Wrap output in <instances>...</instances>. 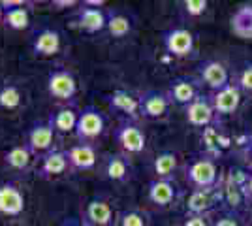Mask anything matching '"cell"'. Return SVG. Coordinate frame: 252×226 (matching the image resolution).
Returning a JSON list of instances; mask_svg holds the SVG:
<instances>
[{"instance_id": "6", "label": "cell", "mask_w": 252, "mask_h": 226, "mask_svg": "<svg viewBox=\"0 0 252 226\" xmlns=\"http://www.w3.org/2000/svg\"><path fill=\"white\" fill-rule=\"evenodd\" d=\"M47 93L59 102H70L77 95V79L68 68H55L47 75Z\"/></svg>"}, {"instance_id": "34", "label": "cell", "mask_w": 252, "mask_h": 226, "mask_svg": "<svg viewBox=\"0 0 252 226\" xmlns=\"http://www.w3.org/2000/svg\"><path fill=\"white\" fill-rule=\"evenodd\" d=\"M51 6L55 10H68V8L81 6V2H77V0H53Z\"/></svg>"}, {"instance_id": "11", "label": "cell", "mask_w": 252, "mask_h": 226, "mask_svg": "<svg viewBox=\"0 0 252 226\" xmlns=\"http://www.w3.org/2000/svg\"><path fill=\"white\" fill-rule=\"evenodd\" d=\"M74 25L85 34L104 32L107 27V11L102 8H91L81 2L74 17Z\"/></svg>"}, {"instance_id": "17", "label": "cell", "mask_w": 252, "mask_h": 226, "mask_svg": "<svg viewBox=\"0 0 252 226\" xmlns=\"http://www.w3.org/2000/svg\"><path fill=\"white\" fill-rule=\"evenodd\" d=\"M107 102H109V108L125 115V119H130V121H139L141 119V106H139V97H136L134 93L126 91V89H115L109 97H107Z\"/></svg>"}, {"instance_id": "21", "label": "cell", "mask_w": 252, "mask_h": 226, "mask_svg": "<svg viewBox=\"0 0 252 226\" xmlns=\"http://www.w3.org/2000/svg\"><path fill=\"white\" fill-rule=\"evenodd\" d=\"M68 168H70V162H68L66 151L51 149L40 159L38 177H42V179H53V177H59V175L66 173Z\"/></svg>"}, {"instance_id": "9", "label": "cell", "mask_w": 252, "mask_h": 226, "mask_svg": "<svg viewBox=\"0 0 252 226\" xmlns=\"http://www.w3.org/2000/svg\"><path fill=\"white\" fill-rule=\"evenodd\" d=\"M169 102L171 106H181V108H187L190 106L196 98L200 97V81L194 79V77H189V75H181V77H175L171 83H169L168 91Z\"/></svg>"}, {"instance_id": "29", "label": "cell", "mask_w": 252, "mask_h": 226, "mask_svg": "<svg viewBox=\"0 0 252 226\" xmlns=\"http://www.w3.org/2000/svg\"><path fill=\"white\" fill-rule=\"evenodd\" d=\"M23 104L21 89L13 83H4L0 87V109H17Z\"/></svg>"}, {"instance_id": "16", "label": "cell", "mask_w": 252, "mask_h": 226, "mask_svg": "<svg viewBox=\"0 0 252 226\" xmlns=\"http://www.w3.org/2000/svg\"><path fill=\"white\" fill-rule=\"evenodd\" d=\"M139 106H141V117L158 121V119L168 117L171 102L168 95L162 91H145L139 97Z\"/></svg>"}, {"instance_id": "40", "label": "cell", "mask_w": 252, "mask_h": 226, "mask_svg": "<svg viewBox=\"0 0 252 226\" xmlns=\"http://www.w3.org/2000/svg\"><path fill=\"white\" fill-rule=\"evenodd\" d=\"M251 155H252V141H251Z\"/></svg>"}, {"instance_id": "15", "label": "cell", "mask_w": 252, "mask_h": 226, "mask_svg": "<svg viewBox=\"0 0 252 226\" xmlns=\"http://www.w3.org/2000/svg\"><path fill=\"white\" fill-rule=\"evenodd\" d=\"M198 72H200V81L205 87H209L211 93H217V91H220V89H224V87H228L231 83L230 70L220 61L209 59V61L201 63Z\"/></svg>"}, {"instance_id": "25", "label": "cell", "mask_w": 252, "mask_h": 226, "mask_svg": "<svg viewBox=\"0 0 252 226\" xmlns=\"http://www.w3.org/2000/svg\"><path fill=\"white\" fill-rule=\"evenodd\" d=\"M231 32L241 40H252V4L241 6L233 11L230 19Z\"/></svg>"}, {"instance_id": "5", "label": "cell", "mask_w": 252, "mask_h": 226, "mask_svg": "<svg viewBox=\"0 0 252 226\" xmlns=\"http://www.w3.org/2000/svg\"><path fill=\"white\" fill-rule=\"evenodd\" d=\"M185 205H187L189 215H213L215 209L222 205L220 183L213 189H192Z\"/></svg>"}, {"instance_id": "27", "label": "cell", "mask_w": 252, "mask_h": 226, "mask_svg": "<svg viewBox=\"0 0 252 226\" xmlns=\"http://www.w3.org/2000/svg\"><path fill=\"white\" fill-rule=\"evenodd\" d=\"M4 25L11 31H27L31 27V13L25 6L8 8L4 15Z\"/></svg>"}, {"instance_id": "38", "label": "cell", "mask_w": 252, "mask_h": 226, "mask_svg": "<svg viewBox=\"0 0 252 226\" xmlns=\"http://www.w3.org/2000/svg\"><path fill=\"white\" fill-rule=\"evenodd\" d=\"M4 15H6V10H4L2 4H0V23H4Z\"/></svg>"}, {"instance_id": "24", "label": "cell", "mask_w": 252, "mask_h": 226, "mask_svg": "<svg viewBox=\"0 0 252 226\" xmlns=\"http://www.w3.org/2000/svg\"><path fill=\"white\" fill-rule=\"evenodd\" d=\"M179 168V157L173 151H160L153 159L155 179H173Z\"/></svg>"}, {"instance_id": "4", "label": "cell", "mask_w": 252, "mask_h": 226, "mask_svg": "<svg viewBox=\"0 0 252 226\" xmlns=\"http://www.w3.org/2000/svg\"><path fill=\"white\" fill-rule=\"evenodd\" d=\"M185 196L183 189L173 179H153L147 187V200L158 209L175 207Z\"/></svg>"}, {"instance_id": "8", "label": "cell", "mask_w": 252, "mask_h": 226, "mask_svg": "<svg viewBox=\"0 0 252 226\" xmlns=\"http://www.w3.org/2000/svg\"><path fill=\"white\" fill-rule=\"evenodd\" d=\"M185 119L194 129H211L219 121V115L213 108L209 95H200L190 106H187L185 108Z\"/></svg>"}, {"instance_id": "12", "label": "cell", "mask_w": 252, "mask_h": 226, "mask_svg": "<svg viewBox=\"0 0 252 226\" xmlns=\"http://www.w3.org/2000/svg\"><path fill=\"white\" fill-rule=\"evenodd\" d=\"M55 141V129L49 121H36L32 123L27 132V147L32 151V155H45L49 153Z\"/></svg>"}, {"instance_id": "3", "label": "cell", "mask_w": 252, "mask_h": 226, "mask_svg": "<svg viewBox=\"0 0 252 226\" xmlns=\"http://www.w3.org/2000/svg\"><path fill=\"white\" fill-rule=\"evenodd\" d=\"M115 140L126 157L128 155H141L147 147L145 130L137 125V121H130V119H123L117 125Z\"/></svg>"}, {"instance_id": "26", "label": "cell", "mask_w": 252, "mask_h": 226, "mask_svg": "<svg viewBox=\"0 0 252 226\" xmlns=\"http://www.w3.org/2000/svg\"><path fill=\"white\" fill-rule=\"evenodd\" d=\"M32 151L27 147V143L23 145H13L11 149L4 153V164L11 170H27L32 162Z\"/></svg>"}, {"instance_id": "13", "label": "cell", "mask_w": 252, "mask_h": 226, "mask_svg": "<svg viewBox=\"0 0 252 226\" xmlns=\"http://www.w3.org/2000/svg\"><path fill=\"white\" fill-rule=\"evenodd\" d=\"M81 221L85 226H113L117 221L111 204L104 198H93L89 200L83 209Z\"/></svg>"}, {"instance_id": "36", "label": "cell", "mask_w": 252, "mask_h": 226, "mask_svg": "<svg viewBox=\"0 0 252 226\" xmlns=\"http://www.w3.org/2000/svg\"><path fill=\"white\" fill-rule=\"evenodd\" d=\"M83 4L91 6V8H102V6H105L104 0H83Z\"/></svg>"}, {"instance_id": "22", "label": "cell", "mask_w": 252, "mask_h": 226, "mask_svg": "<svg viewBox=\"0 0 252 226\" xmlns=\"http://www.w3.org/2000/svg\"><path fill=\"white\" fill-rule=\"evenodd\" d=\"M107 34L115 40H123L134 31V19L123 10H107Z\"/></svg>"}, {"instance_id": "14", "label": "cell", "mask_w": 252, "mask_h": 226, "mask_svg": "<svg viewBox=\"0 0 252 226\" xmlns=\"http://www.w3.org/2000/svg\"><path fill=\"white\" fill-rule=\"evenodd\" d=\"M211 102L213 108L217 111L219 117H226V115H233L243 102V91L235 83H230L217 93H211Z\"/></svg>"}, {"instance_id": "39", "label": "cell", "mask_w": 252, "mask_h": 226, "mask_svg": "<svg viewBox=\"0 0 252 226\" xmlns=\"http://www.w3.org/2000/svg\"><path fill=\"white\" fill-rule=\"evenodd\" d=\"M249 215H251V221H252V204L249 205Z\"/></svg>"}, {"instance_id": "41", "label": "cell", "mask_w": 252, "mask_h": 226, "mask_svg": "<svg viewBox=\"0 0 252 226\" xmlns=\"http://www.w3.org/2000/svg\"><path fill=\"white\" fill-rule=\"evenodd\" d=\"M175 226H179V225H175Z\"/></svg>"}, {"instance_id": "18", "label": "cell", "mask_w": 252, "mask_h": 226, "mask_svg": "<svg viewBox=\"0 0 252 226\" xmlns=\"http://www.w3.org/2000/svg\"><path fill=\"white\" fill-rule=\"evenodd\" d=\"M25 194L13 183H0V215L19 217L25 211Z\"/></svg>"}, {"instance_id": "20", "label": "cell", "mask_w": 252, "mask_h": 226, "mask_svg": "<svg viewBox=\"0 0 252 226\" xmlns=\"http://www.w3.org/2000/svg\"><path fill=\"white\" fill-rule=\"evenodd\" d=\"M102 172H104L105 179H109L113 183H126L132 179V164L126 155L111 153L104 159Z\"/></svg>"}, {"instance_id": "35", "label": "cell", "mask_w": 252, "mask_h": 226, "mask_svg": "<svg viewBox=\"0 0 252 226\" xmlns=\"http://www.w3.org/2000/svg\"><path fill=\"white\" fill-rule=\"evenodd\" d=\"M245 196H247L249 204H252V173L249 175V179H247V183H245Z\"/></svg>"}, {"instance_id": "28", "label": "cell", "mask_w": 252, "mask_h": 226, "mask_svg": "<svg viewBox=\"0 0 252 226\" xmlns=\"http://www.w3.org/2000/svg\"><path fill=\"white\" fill-rule=\"evenodd\" d=\"M115 226H151V215L143 209L130 207L117 215Z\"/></svg>"}, {"instance_id": "37", "label": "cell", "mask_w": 252, "mask_h": 226, "mask_svg": "<svg viewBox=\"0 0 252 226\" xmlns=\"http://www.w3.org/2000/svg\"><path fill=\"white\" fill-rule=\"evenodd\" d=\"M61 226H85V223L79 221V219H66Z\"/></svg>"}, {"instance_id": "10", "label": "cell", "mask_w": 252, "mask_h": 226, "mask_svg": "<svg viewBox=\"0 0 252 226\" xmlns=\"http://www.w3.org/2000/svg\"><path fill=\"white\" fill-rule=\"evenodd\" d=\"M31 49L36 57H42V59L55 57L63 49V36L57 29L42 27V29H38L36 32L32 34Z\"/></svg>"}, {"instance_id": "19", "label": "cell", "mask_w": 252, "mask_h": 226, "mask_svg": "<svg viewBox=\"0 0 252 226\" xmlns=\"http://www.w3.org/2000/svg\"><path fill=\"white\" fill-rule=\"evenodd\" d=\"M70 168L75 172H89L94 170L98 164V151L93 143H75L66 149Z\"/></svg>"}, {"instance_id": "7", "label": "cell", "mask_w": 252, "mask_h": 226, "mask_svg": "<svg viewBox=\"0 0 252 226\" xmlns=\"http://www.w3.org/2000/svg\"><path fill=\"white\" fill-rule=\"evenodd\" d=\"M162 43H164V49H166L168 55L175 57V59H187V57L194 53L196 38H194V34L190 32L189 29L173 27V29L164 32Z\"/></svg>"}, {"instance_id": "23", "label": "cell", "mask_w": 252, "mask_h": 226, "mask_svg": "<svg viewBox=\"0 0 252 226\" xmlns=\"http://www.w3.org/2000/svg\"><path fill=\"white\" fill-rule=\"evenodd\" d=\"M77 119H79V111L74 106H63V108H57L55 111H51V115H49L47 121L51 123L55 132L70 134V132H75Z\"/></svg>"}, {"instance_id": "31", "label": "cell", "mask_w": 252, "mask_h": 226, "mask_svg": "<svg viewBox=\"0 0 252 226\" xmlns=\"http://www.w3.org/2000/svg\"><path fill=\"white\" fill-rule=\"evenodd\" d=\"M183 6L189 17H200L207 11V0H185Z\"/></svg>"}, {"instance_id": "2", "label": "cell", "mask_w": 252, "mask_h": 226, "mask_svg": "<svg viewBox=\"0 0 252 226\" xmlns=\"http://www.w3.org/2000/svg\"><path fill=\"white\" fill-rule=\"evenodd\" d=\"M105 125H107V121H105L104 113L94 106H87L79 111L74 134L79 143H93L104 136Z\"/></svg>"}, {"instance_id": "30", "label": "cell", "mask_w": 252, "mask_h": 226, "mask_svg": "<svg viewBox=\"0 0 252 226\" xmlns=\"http://www.w3.org/2000/svg\"><path fill=\"white\" fill-rule=\"evenodd\" d=\"M211 226H245V223H243L239 213L224 209L219 215H213V225Z\"/></svg>"}, {"instance_id": "33", "label": "cell", "mask_w": 252, "mask_h": 226, "mask_svg": "<svg viewBox=\"0 0 252 226\" xmlns=\"http://www.w3.org/2000/svg\"><path fill=\"white\" fill-rule=\"evenodd\" d=\"M213 225V215H189L179 226H211Z\"/></svg>"}, {"instance_id": "32", "label": "cell", "mask_w": 252, "mask_h": 226, "mask_svg": "<svg viewBox=\"0 0 252 226\" xmlns=\"http://www.w3.org/2000/svg\"><path fill=\"white\" fill-rule=\"evenodd\" d=\"M235 85L239 87L243 93L252 95V63H249V65L239 72V77H237V83H235Z\"/></svg>"}, {"instance_id": "1", "label": "cell", "mask_w": 252, "mask_h": 226, "mask_svg": "<svg viewBox=\"0 0 252 226\" xmlns=\"http://www.w3.org/2000/svg\"><path fill=\"white\" fill-rule=\"evenodd\" d=\"M220 179L219 164L211 155H201L187 166V181L194 189H213L220 183Z\"/></svg>"}]
</instances>
